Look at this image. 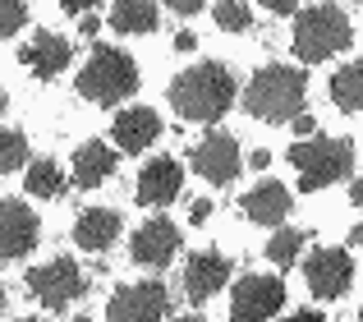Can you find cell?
Listing matches in <instances>:
<instances>
[{
    "label": "cell",
    "mask_w": 363,
    "mask_h": 322,
    "mask_svg": "<svg viewBox=\"0 0 363 322\" xmlns=\"http://www.w3.org/2000/svg\"><path fill=\"white\" fill-rule=\"evenodd\" d=\"M170 106L179 111L184 120H198V125H207V120H221L225 111L235 106V79L225 65H194V70H184L175 83H170Z\"/></svg>",
    "instance_id": "6da1fadb"
},
{
    "label": "cell",
    "mask_w": 363,
    "mask_h": 322,
    "mask_svg": "<svg viewBox=\"0 0 363 322\" xmlns=\"http://www.w3.org/2000/svg\"><path fill=\"white\" fill-rule=\"evenodd\" d=\"M303 92H308V79L303 70H290V65H262L253 74V83L244 88V111L257 120H294L303 116Z\"/></svg>",
    "instance_id": "7a4b0ae2"
},
{
    "label": "cell",
    "mask_w": 363,
    "mask_h": 322,
    "mask_svg": "<svg viewBox=\"0 0 363 322\" xmlns=\"http://www.w3.org/2000/svg\"><path fill=\"white\" fill-rule=\"evenodd\" d=\"M350 37H354L350 33V18H345V9H336V5H313V9H303V14L294 18V51H299V60H308V65L345 51Z\"/></svg>",
    "instance_id": "3957f363"
},
{
    "label": "cell",
    "mask_w": 363,
    "mask_h": 322,
    "mask_svg": "<svg viewBox=\"0 0 363 322\" xmlns=\"http://www.w3.org/2000/svg\"><path fill=\"white\" fill-rule=\"evenodd\" d=\"M133 88H138V65H133L124 51H111V46H101V51L79 70V92L88 101H97V106H116V101H124Z\"/></svg>",
    "instance_id": "277c9868"
},
{
    "label": "cell",
    "mask_w": 363,
    "mask_h": 322,
    "mask_svg": "<svg viewBox=\"0 0 363 322\" xmlns=\"http://www.w3.org/2000/svg\"><path fill=\"white\" fill-rule=\"evenodd\" d=\"M290 161L299 170V189L313 194V189H327L336 179L350 175L354 166V148L345 138H308V143H294L290 148Z\"/></svg>",
    "instance_id": "5b68a950"
},
{
    "label": "cell",
    "mask_w": 363,
    "mask_h": 322,
    "mask_svg": "<svg viewBox=\"0 0 363 322\" xmlns=\"http://www.w3.org/2000/svg\"><path fill=\"white\" fill-rule=\"evenodd\" d=\"M170 309V295L161 281H133V286H120L116 299H111L106 318L111 322H161Z\"/></svg>",
    "instance_id": "8992f818"
},
{
    "label": "cell",
    "mask_w": 363,
    "mask_h": 322,
    "mask_svg": "<svg viewBox=\"0 0 363 322\" xmlns=\"http://www.w3.org/2000/svg\"><path fill=\"white\" fill-rule=\"evenodd\" d=\"M42 240L33 207L18 198H0V262H18L33 253V244Z\"/></svg>",
    "instance_id": "52a82bcc"
},
{
    "label": "cell",
    "mask_w": 363,
    "mask_h": 322,
    "mask_svg": "<svg viewBox=\"0 0 363 322\" xmlns=\"http://www.w3.org/2000/svg\"><path fill=\"white\" fill-rule=\"evenodd\" d=\"M28 290H33L46 309H65L69 299L83 295V272H79V262L55 258V262H46V267L28 272Z\"/></svg>",
    "instance_id": "ba28073f"
},
{
    "label": "cell",
    "mask_w": 363,
    "mask_h": 322,
    "mask_svg": "<svg viewBox=\"0 0 363 322\" xmlns=\"http://www.w3.org/2000/svg\"><path fill=\"white\" fill-rule=\"evenodd\" d=\"M281 304H285V281L281 277H244L235 286L230 318L235 322H267Z\"/></svg>",
    "instance_id": "9c48e42d"
},
{
    "label": "cell",
    "mask_w": 363,
    "mask_h": 322,
    "mask_svg": "<svg viewBox=\"0 0 363 322\" xmlns=\"http://www.w3.org/2000/svg\"><path fill=\"white\" fill-rule=\"evenodd\" d=\"M303 277H308V290L318 299H340L354 281V262H350L345 249H318L303 262Z\"/></svg>",
    "instance_id": "30bf717a"
},
{
    "label": "cell",
    "mask_w": 363,
    "mask_h": 322,
    "mask_svg": "<svg viewBox=\"0 0 363 322\" xmlns=\"http://www.w3.org/2000/svg\"><path fill=\"white\" fill-rule=\"evenodd\" d=\"M240 143H235L230 134H207L203 143L194 148V170L203 179H212V184H230L235 175H240Z\"/></svg>",
    "instance_id": "8fae6325"
},
{
    "label": "cell",
    "mask_w": 363,
    "mask_h": 322,
    "mask_svg": "<svg viewBox=\"0 0 363 322\" xmlns=\"http://www.w3.org/2000/svg\"><path fill=\"white\" fill-rule=\"evenodd\" d=\"M179 189H184V170H179V161L175 157H157V161H147L143 175H138V203L166 207V203L179 198Z\"/></svg>",
    "instance_id": "7c38bea8"
},
{
    "label": "cell",
    "mask_w": 363,
    "mask_h": 322,
    "mask_svg": "<svg viewBox=\"0 0 363 322\" xmlns=\"http://www.w3.org/2000/svg\"><path fill=\"white\" fill-rule=\"evenodd\" d=\"M230 281V258H221L216 249H207V253H194L189 258V267H184V290H189V299L194 304H203V299H212L216 290Z\"/></svg>",
    "instance_id": "4fadbf2b"
},
{
    "label": "cell",
    "mask_w": 363,
    "mask_h": 322,
    "mask_svg": "<svg viewBox=\"0 0 363 322\" xmlns=\"http://www.w3.org/2000/svg\"><path fill=\"white\" fill-rule=\"evenodd\" d=\"M175 249H179V231L166 221V216L147 221L138 235H133V262H143V267H166V262L175 258Z\"/></svg>",
    "instance_id": "5bb4252c"
},
{
    "label": "cell",
    "mask_w": 363,
    "mask_h": 322,
    "mask_svg": "<svg viewBox=\"0 0 363 322\" xmlns=\"http://www.w3.org/2000/svg\"><path fill=\"white\" fill-rule=\"evenodd\" d=\"M69 42L65 37H55V33H37L33 42L18 51V60L28 65V70L37 74V79H55V74H65L69 70Z\"/></svg>",
    "instance_id": "9a60e30c"
},
{
    "label": "cell",
    "mask_w": 363,
    "mask_h": 322,
    "mask_svg": "<svg viewBox=\"0 0 363 322\" xmlns=\"http://www.w3.org/2000/svg\"><path fill=\"white\" fill-rule=\"evenodd\" d=\"M116 235H120V212H111V207H88L74 221V244L88 253H106L116 244Z\"/></svg>",
    "instance_id": "2e32d148"
},
{
    "label": "cell",
    "mask_w": 363,
    "mask_h": 322,
    "mask_svg": "<svg viewBox=\"0 0 363 322\" xmlns=\"http://www.w3.org/2000/svg\"><path fill=\"white\" fill-rule=\"evenodd\" d=\"M111 129H116V143L124 148V152H143V148H152V143H157L161 120H157V111L133 106V111H120Z\"/></svg>",
    "instance_id": "e0dca14e"
},
{
    "label": "cell",
    "mask_w": 363,
    "mask_h": 322,
    "mask_svg": "<svg viewBox=\"0 0 363 322\" xmlns=\"http://www.w3.org/2000/svg\"><path fill=\"white\" fill-rule=\"evenodd\" d=\"M111 175H116V152H111L106 143H83L79 152H74V184L97 189V184H106Z\"/></svg>",
    "instance_id": "ac0fdd59"
},
{
    "label": "cell",
    "mask_w": 363,
    "mask_h": 322,
    "mask_svg": "<svg viewBox=\"0 0 363 322\" xmlns=\"http://www.w3.org/2000/svg\"><path fill=\"white\" fill-rule=\"evenodd\" d=\"M244 212L253 216L257 226H281L285 221V212H290V194H285L281 184H257L253 194H244Z\"/></svg>",
    "instance_id": "d6986e66"
},
{
    "label": "cell",
    "mask_w": 363,
    "mask_h": 322,
    "mask_svg": "<svg viewBox=\"0 0 363 322\" xmlns=\"http://www.w3.org/2000/svg\"><path fill=\"white\" fill-rule=\"evenodd\" d=\"M157 0H116L111 9V28L116 33H152L157 28Z\"/></svg>",
    "instance_id": "ffe728a7"
},
{
    "label": "cell",
    "mask_w": 363,
    "mask_h": 322,
    "mask_svg": "<svg viewBox=\"0 0 363 322\" xmlns=\"http://www.w3.org/2000/svg\"><path fill=\"white\" fill-rule=\"evenodd\" d=\"M331 101H336L340 111H350V116L363 111V60L336 70V79H331Z\"/></svg>",
    "instance_id": "44dd1931"
},
{
    "label": "cell",
    "mask_w": 363,
    "mask_h": 322,
    "mask_svg": "<svg viewBox=\"0 0 363 322\" xmlns=\"http://www.w3.org/2000/svg\"><path fill=\"white\" fill-rule=\"evenodd\" d=\"M28 194L33 198H60L65 194V170L51 157H33V166H28Z\"/></svg>",
    "instance_id": "7402d4cb"
},
{
    "label": "cell",
    "mask_w": 363,
    "mask_h": 322,
    "mask_svg": "<svg viewBox=\"0 0 363 322\" xmlns=\"http://www.w3.org/2000/svg\"><path fill=\"white\" fill-rule=\"evenodd\" d=\"M303 240H308V231H294V226H281V231L272 235V244H267V258H272L276 267H290V262L299 258Z\"/></svg>",
    "instance_id": "603a6c76"
},
{
    "label": "cell",
    "mask_w": 363,
    "mask_h": 322,
    "mask_svg": "<svg viewBox=\"0 0 363 322\" xmlns=\"http://www.w3.org/2000/svg\"><path fill=\"white\" fill-rule=\"evenodd\" d=\"M23 161H28V138L18 129H0V175L18 170Z\"/></svg>",
    "instance_id": "cb8c5ba5"
},
{
    "label": "cell",
    "mask_w": 363,
    "mask_h": 322,
    "mask_svg": "<svg viewBox=\"0 0 363 322\" xmlns=\"http://www.w3.org/2000/svg\"><path fill=\"white\" fill-rule=\"evenodd\" d=\"M216 23H221L225 33H244L253 18H248V9L240 5V0H216Z\"/></svg>",
    "instance_id": "d4e9b609"
},
{
    "label": "cell",
    "mask_w": 363,
    "mask_h": 322,
    "mask_svg": "<svg viewBox=\"0 0 363 322\" xmlns=\"http://www.w3.org/2000/svg\"><path fill=\"white\" fill-rule=\"evenodd\" d=\"M28 23V5L23 0H0V37H14Z\"/></svg>",
    "instance_id": "484cf974"
},
{
    "label": "cell",
    "mask_w": 363,
    "mask_h": 322,
    "mask_svg": "<svg viewBox=\"0 0 363 322\" xmlns=\"http://www.w3.org/2000/svg\"><path fill=\"white\" fill-rule=\"evenodd\" d=\"M170 9H175V14H198V9H203V0H166Z\"/></svg>",
    "instance_id": "4316f807"
},
{
    "label": "cell",
    "mask_w": 363,
    "mask_h": 322,
    "mask_svg": "<svg viewBox=\"0 0 363 322\" xmlns=\"http://www.w3.org/2000/svg\"><path fill=\"white\" fill-rule=\"evenodd\" d=\"M267 9H276V14H294V5H299V0H262Z\"/></svg>",
    "instance_id": "83f0119b"
},
{
    "label": "cell",
    "mask_w": 363,
    "mask_h": 322,
    "mask_svg": "<svg viewBox=\"0 0 363 322\" xmlns=\"http://www.w3.org/2000/svg\"><path fill=\"white\" fill-rule=\"evenodd\" d=\"M285 322H327V318H322L318 309H303V313H290V318H285Z\"/></svg>",
    "instance_id": "f1b7e54d"
},
{
    "label": "cell",
    "mask_w": 363,
    "mask_h": 322,
    "mask_svg": "<svg viewBox=\"0 0 363 322\" xmlns=\"http://www.w3.org/2000/svg\"><path fill=\"white\" fill-rule=\"evenodd\" d=\"M290 129H294V134H313V116H294Z\"/></svg>",
    "instance_id": "f546056e"
},
{
    "label": "cell",
    "mask_w": 363,
    "mask_h": 322,
    "mask_svg": "<svg viewBox=\"0 0 363 322\" xmlns=\"http://www.w3.org/2000/svg\"><path fill=\"white\" fill-rule=\"evenodd\" d=\"M60 5L69 9V14H83V9H92V5H97V0H60Z\"/></svg>",
    "instance_id": "4dcf8cb0"
},
{
    "label": "cell",
    "mask_w": 363,
    "mask_h": 322,
    "mask_svg": "<svg viewBox=\"0 0 363 322\" xmlns=\"http://www.w3.org/2000/svg\"><path fill=\"white\" fill-rule=\"evenodd\" d=\"M194 46H198L194 33H179V37H175V51H194Z\"/></svg>",
    "instance_id": "1f68e13d"
},
{
    "label": "cell",
    "mask_w": 363,
    "mask_h": 322,
    "mask_svg": "<svg viewBox=\"0 0 363 322\" xmlns=\"http://www.w3.org/2000/svg\"><path fill=\"white\" fill-rule=\"evenodd\" d=\"M189 216H194V221H207V216H212V203H194V207H189Z\"/></svg>",
    "instance_id": "d6a6232c"
},
{
    "label": "cell",
    "mask_w": 363,
    "mask_h": 322,
    "mask_svg": "<svg viewBox=\"0 0 363 322\" xmlns=\"http://www.w3.org/2000/svg\"><path fill=\"white\" fill-rule=\"evenodd\" d=\"M350 203H354L359 212H363V179H354V189H350Z\"/></svg>",
    "instance_id": "836d02e7"
},
{
    "label": "cell",
    "mask_w": 363,
    "mask_h": 322,
    "mask_svg": "<svg viewBox=\"0 0 363 322\" xmlns=\"http://www.w3.org/2000/svg\"><path fill=\"white\" fill-rule=\"evenodd\" d=\"M253 166H257V170L272 166V152H267V148H257V152H253Z\"/></svg>",
    "instance_id": "e575fe53"
},
{
    "label": "cell",
    "mask_w": 363,
    "mask_h": 322,
    "mask_svg": "<svg viewBox=\"0 0 363 322\" xmlns=\"http://www.w3.org/2000/svg\"><path fill=\"white\" fill-rule=\"evenodd\" d=\"M350 244H359V249H363V221L354 226V231H350Z\"/></svg>",
    "instance_id": "d590c367"
},
{
    "label": "cell",
    "mask_w": 363,
    "mask_h": 322,
    "mask_svg": "<svg viewBox=\"0 0 363 322\" xmlns=\"http://www.w3.org/2000/svg\"><path fill=\"white\" fill-rule=\"evenodd\" d=\"M179 322H203V318H179Z\"/></svg>",
    "instance_id": "8d00e7d4"
},
{
    "label": "cell",
    "mask_w": 363,
    "mask_h": 322,
    "mask_svg": "<svg viewBox=\"0 0 363 322\" xmlns=\"http://www.w3.org/2000/svg\"><path fill=\"white\" fill-rule=\"evenodd\" d=\"M69 322H92V318H69Z\"/></svg>",
    "instance_id": "74e56055"
},
{
    "label": "cell",
    "mask_w": 363,
    "mask_h": 322,
    "mask_svg": "<svg viewBox=\"0 0 363 322\" xmlns=\"http://www.w3.org/2000/svg\"><path fill=\"white\" fill-rule=\"evenodd\" d=\"M0 111H5V92H0Z\"/></svg>",
    "instance_id": "f35d334b"
},
{
    "label": "cell",
    "mask_w": 363,
    "mask_h": 322,
    "mask_svg": "<svg viewBox=\"0 0 363 322\" xmlns=\"http://www.w3.org/2000/svg\"><path fill=\"white\" fill-rule=\"evenodd\" d=\"M14 322H33V318H14Z\"/></svg>",
    "instance_id": "ab89813d"
}]
</instances>
